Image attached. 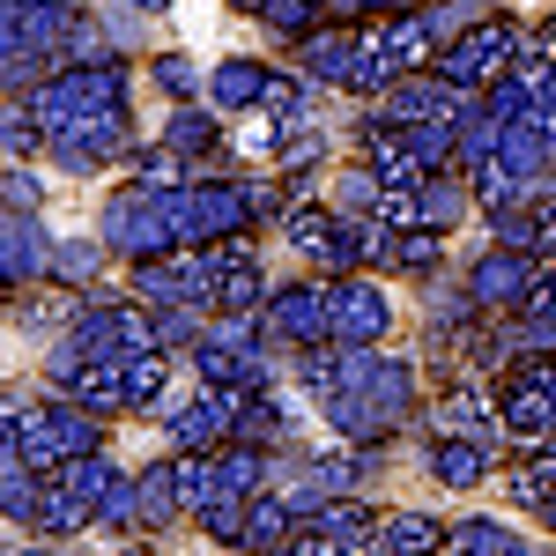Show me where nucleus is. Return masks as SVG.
I'll list each match as a JSON object with an SVG mask.
<instances>
[{
    "label": "nucleus",
    "mask_w": 556,
    "mask_h": 556,
    "mask_svg": "<svg viewBox=\"0 0 556 556\" xmlns=\"http://www.w3.org/2000/svg\"><path fill=\"white\" fill-rule=\"evenodd\" d=\"M513 60H519V30L513 23H497V15H475L460 38H445L438 45V60H430V75L445 89H490L497 75H513Z\"/></svg>",
    "instance_id": "obj_1"
},
{
    "label": "nucleus",
    "mask_w": 556,
    "mask_h": 556,
    "mask_svg": "<svg viewBox=\"0 0 556 556\" xmlns=\"http://www.w3.org/2000/svg\"><path fill=\"white\" fill-rule=\"evenodd\" d=\"M97 238H104V253H119V260H164L178 253V238H172V223L156 215V201H149V186H127V193H112L104 201V215H97Z\"/></svg>",
    "instance_id": "obj_2"
},
{
    "label": "nucleus",
    "mask_w": 556,
    "mask_h": 556,
    "mask_svg": "<svg viewBox=\"0 0 556 556\" xmlns=\"http://www.w3.org/2000/svg\"><path fill=\"white\" fill-rule=\"evenodd\" d=\"M267 334H282V342H298V349L334 342V282H290V290H275L267 298Z\"/></svg>",
    "instance_id": "obj_3"
},
{
    "label": "nucleus",
    "mask_w": 556,
    "mask_h": 556,
    "mask_svg": "<svg viewBox=\"0 0 556 556\" xmlns=\"http://www.w3.org/2000/svg\"><path fill=\"white\" fill-rule=\"evenodd\" d=\"M230 424H238V393L230 386H201L164 424V438H172V453H215V445H230Z\"/></svg>",
    "instance_id": "obj_4"
},
{
    "label": "nucleus",
    "mask_w": 556,
    "mask_h": 556,
    "mask_svg": "<svg viewBox=\"0 0 556 556\" xmlns=\"http://www.w3.org/2000/svg\"><path fill=\"white\" fill-rule=\"evenodd\" d=\"M534 282H542V267H534L527 253H513V245H497V253H482L468 267V298L482 304V312H497V304L519 312V298H527Z\"/></svg>",
    "instance_id": "obj_5"
},
{
    "label": "nucleus",
    "mask_w": 556,
    "mask_h": 556,
    "mask_svg": "<svg viewBox=\"0 0 556 556\" xmlns=\"http://www.w3.org/2000/svg\"><path fill=\"white\" fill-rule=\"evenodd\" d=\"M52 267V238L38 215H0V290H23Z\"/></svg>",
    "instance_id": "obj_6"
},
{
    "label": "nucleus",
    "mask_w": 556,
    "mask_h": 556,
    "mask_svg": "<svg viewBox=\"0 0 556 556\" xmlns=\"http://www.w3.org/2000/svg\"><path fill=\"white\" fill-rule=\"evenodd\" d=\"M393 327V304L371 282H334V342L342 349H371Z\"/></svg>",
    "instance_id": "obj_7"
},
{
    "label": "nucleus",
    "mask_w": 556,
    "mask_h": 556,
    "mask_svg": "<svg viewBox=\"0 0 556 556\" xmlns=\"http://www.w3.org/2000/svg\"><path fill=\"white\" fill-rule=\"evenodd\" d=\"M453 97L460 89H445L438 75H401V83L386 89L379 119L371 127H416V119H453Z\"/></svg>",
    "instance_id": "obj_8"
},
{
    "label": "nucleus",
    "mask_w": 556,
    "mask_h": 556,
    "mask_svg": "<svg viewBox=\"0 0 556 556\" xmlns=\"http://www.w3.org/2000/svg\"><path fill=\"white\" fill-rule=\"evenodd\" d=\"M119 141H127V104L119 112H97V119H83V127H67V134H52L60 164H104Z\"/></svg>",
    "instance_id": "obj_9"
},
{
    "label": "nucleus",
    "mask_w": 556,
    "mask_h": 556,
    "mask_svg": "<svg viewBox=\"0 0 556 556\" xmlns=\"http://www.w3.org/2000/svg\"><path fill=\"white\" fill-rule=\"evenodd\" d=\"M497 245H513V253H527V260H556V208L549 201H519V208H505L497 215Z\"/></svg>",
    "instance_id": "obj_10"
},
{
    "label": "nucleus",
    "mask_w": 556,
    "mask_h": 556,
    "mask_svg": "<svg viewBox=\"0 0 556 556\" xmlns=\"http://www.w3.org/2000/svg\"><path fill=\"white\" fill-rule=\"evenodd\" d=\"M356 30H312L298 38V60H304V83H342L349 89V67H356Z\"/></svg>",
    "instance_id": "obj_11"
},
{
    "label": "nucleus",
    "mask_w": 556,
    "mask_h": 556,
    "mask_svg": "<svg viewBox=\"0 0 556 556\" xmlns=\"http://www.w3.org/2000/svg\"><path fill=\"white\" fill-rule=\"evenodd\" d=\"M430 475H438L445 490H475V482L490 475V445H482V438H438V445H430Z\"/></svg>",
    "instance_id": "obj_12"
},
{
    "label": "nucleus",
    "mask_w": 556,
    "mask_h": 556,
    "mask_svg": "<svg viewBox=\"0 0 556 556\" xmlns=\"http://www.w3.org/2000/svg\"><path fill=\"white\" fill-rule=\"evenodd\" d=\"M267 75H275V67H260V60H223V67L208 75L215 112H253L260 89H267Z\"/></svg>",
    "instance_id": "obj_13"
},
{
    "label": "nucleus",
    "mask_w": 556,
    "mask_h": 556,
    "mask_svg": "<svg viewBox=\"0 0 556 556\" xmlns=\"http://www.w3.org/2000/svg\"><path fill=\"white\" fill-rule=\"evenodd\" d=\"M379 542H386L393 556H438L445 542H453V527H438L430 513H393V519L379 527Z\"/></svg>",
    "instance_id": "obj_14"
},
{
    "label": "nucleus",
    "mask_w": 556,
    "mask_h": 556,
    "mask_svg": "<svg viewBox=\"0 0 556 556\" xmlns=\"http://www.w3.org/2000/svg\"><path fill=\"white\" fill-rule=\"evenodd\" d=\"M430 430L438 438H490V416H482V393L475 386H453L438 408H430Z\"/></svg>",
    "instance_id": "obj_15"
},
{
    "label": "nucleus",
    "mask_w": 556,
    "mask_h": 556,
    "mask_svg": "<svg viewBox=\"0 0 556 556\" xmlns=\"http://www.w3.org/2000/svg\"><path fill=\"white\" fill-rule=\"evenodd\" d=\"M134 490H141V527H172L186 505H178V460L164 468H141L134 475Z\"/></svg>",
    "instance_id": "obj_16"
},
{
    "label": "nucleus",
    "mask_w": 556,
    "mask_h": 556,
    "mask_svg": "<svg viewBox=\"0 0 556 556\" xmlns=\"http://www.w3.org/2000/svg\"><path fill=\"white\" fill-rule=\"evenodd\" d=\"M453 556H534V549L505 519H468V527H453Z\"/></svg>",
    "instance_id": "obj_17"
},
{
    "label": "nucleus",
    "mask_w": 556,
    "mask_h": 556,
    "mask_svg": "<svg viewBox=\"0 0 556 556\" xmlns=\"http://www.w3.org/2000/svg\"><path fill=\"white\" fill-rule=\"evenodd\" d=\"M104 267V238H67V245H52V282H67V290H89V275Z\"/></svg>",
    "instance_id": "obj_18"
},
{
    "label": "nucleus",
    "mask_w": 556,
    "mask_h": 556,
    "mask_svg": "<svg viewBox=\"0 0 556 556\" xmlns=\"http://www.w3.org/2000/svg\"><path fill=\"white\" fill-rule=\"evenodd\" d=\"M38 513H45V475H30V468L0 475V519H15V527H38Z\"/></svg>",
    "instance_id": "obj_19"
},
{
    "label": "nucleus",
    "mask_w": 556,
    "mask_h": 556,
    "mask_svg": "<svg viewBox=\"0 0 556 556\" xmlns=\"http://www.w3.org/2000/svg\"><path fill=\"white\" fill-rule=\"evenodd\" d=\"M45 141H52V134L38 127V112H30V104H15V112L0 119V164H23V156H38Z\"/></svg>",
    "instance_id": "obj_20"
},
{
    "label": "nucleus",
    "mask_w": 556,
    "mask_h": 556,
    "mask_svg": "<svg viewBox=\"0 0 556 556\" xmlns=\"http://www.w3.org/2000/svg\"><path fill=\"white\" fill-rule=\"evenodd\" d=\"M438 230H393V245H386V267H401V275H430L438 267Z\"/></svg>",
    "instance_id": "obj_21"
},
{
    "label": "nucleus",
    "mask_w": 556,
    "mask_h": 556,
    "mask_svg": "<svg viewBox=\"0 0 556 556\" xmlns=\"http://www.w3.org/2000/svg\"><path fill=\"white\" fill-rule=\"evenodd\" d=\"M260 23L282 30V38H312V30H319V0H267Z\"/></svg>",
    "instance_id": "obj_22"
},
{
    "label": "nucleus",
    "mask_w": 556,
    "mask_h": 556,
    "mask_svg": "<svg viewBox=\"0 0 556 556\" xmlns=\"http://www.w3.org/2000/svg\"><path fill=\"white\" fill-rule=\"evenodd\" d=\"M208 141H215V119H208V112H193V104H186V112H172V127H164V149L193 156V149H208Z\"/></svg>",
    "instance_id": "obj_23"
},
{
    "label": "nucleus",
    "mask_w": 556,
    "mask_h": 556,
    "mask_svg": "<svg viewBox=\"0 0 556 556\" xmlns=\"http://www.w3.org/2000/svg\"><path fill=\"white\" fill-rule=\"evenodd\" d=\"M201 527H208L215 542H245V497H215L208 513H201Z\"/></svg>",
    "instance_id": "obj_24"
},
{
    "label": "nucleus",
    "mask_w": 556,
    "mask_h": 556,
    "mask_svg": "<svg viewBox=\"0 0 556 556\" xmlns=\"http://www.w3.org/2000/svg\"><path fill=\"white\" fill-rule=\"evenodd\" d=\"M38 193H45V186H38L30 172H23V164L0 178V208H8V215H30V208H38Z\"/></svg>",
    "instance_id": "obj_25"
},
{
    "label": "nucleus",
    "mask_w": 556,
    "mask_h": 556,
    "mask_svg": "<svg viewBox=\"0 0 556 556\" xmlns=\"http://www.w3.org/2000/svg\"><path fill=\"white\" fill-rule=\"evenodd\" d=\"M156 83L172 89V97H193V89H201V67H193L186 52H164V60H156Z\"/></svg>",
    "instance_id": "obj_26"
},
{
    "label": "nucleus",
    "mask_w": 556,
    "mask_h": 556,
    "mask_svg": "<svg viewBox=\"0 0 556 556\" xmlns=\"http://www.w3.org/2000/svg\"><path fill=\"white\" fill-rule=\"evenodd\" d=\"M527 119L549 134V149H556V67L542 75V83H534V112H527Z\"/></svg>",
    "instance_id": "obj_27"
},
{
    "label": "nucleus",
    "mask_w": 556,
    "mask_h": 556,
    "mask_svg": "<svg viewBox=\"0 0 556 556\" xmlns=\"http://www.w3.org/2000/svg\"><path fill=\"white\" fill-rule=\"evenodd\" d=\"M238 193H245V215H282V186H267V178H245V186H238Z\"/></svg>",
    "instance_id": "obj_28"
},
{
    "label": "nucleus",
    "mask_w": 556,
    "mask_h": 556,
    "mask_svg": "<svg viewBox=\"0 0 556 556\" xmlns=\"http://www.w3.org/2000/svg\"><path fill=\"white\" fill-rule=\"evenodd\" d=\"M319 8H334V15H371V8H393V0H319Z\"/></svg>",
    "instance_id": "obj_29"
},
{
    "label": "nucleus",
    "mask_w": 556,
    "mask_h": 556,
    "mask_svg": "<svg viewBox=\"0 0 556 556\" xmlns=\"http://www.w3.org/2000/svg\"><path fill=\"white\" fill-rule=\"evenodd\" d=\"M134 15H164V8H172V0H127Z\"/></svg>",
    "instance_id": "obj_30"
},
{
    "label": "nucleus",
    "mask_w": 556,
    "mask_h": 556,
    "mask_svg": "<svg viewBox=\"0 0 556 556\" xmlns=\"http://www.w3.org/2000/svg\"><path fill=\"white\" fill-rule=\"evenodd\" d=\"M542 52H549V67H556V15L542 23Z\"/></svg>",
    "instance_id": "obj_31"
},
{
    "label": "nucleus",
    "mask_w": 556,
    "mask_h": 556,
    "mask_svg": "<svg viewBox=\"0 0 556 556\" xmlns=\"http://www.w3.org/2000/svg\"><path fill=\"white\" fill-rule=\"evenodd\" d=\"M253 556H298V542H275V549H253Z\"/></svg>",
    "instance_id": "obj_32"
},
{
    "label": "nucleus",
    "mask_w": 556,
    "mask_h": 556,
    "mask_svg": "<svg viewBox=\"0 0 556 556\" xmlns=\"http://www.w3.org/2000/svg\"><path fill=\"white\" fill-rule=\"evenodd\" d=\"M230 8H267V0H230Z\"/></svg>",
    "instance_id": "obj_33"
},
{
    "label": "nucleus",
    "mask_w": 556,
    "mask_h": 556,
    "mask_svg": "<svg viewBox=\"0 0 556 556\" xmlns=\"http://www.w3.org/2000/svg\"><path fill=\"white\" fill-rule=\"evenodd\" d=\"M127 556H156V549H127Z\"/></svg>",
    "instance_id": "obj_34"
}]
</instances>
